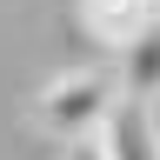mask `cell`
<instances>
[{
    "mask_svg": "<svg viewBox=\"0 0 160 160\" xmlns=\"http://www.w3.org/2000/svg\"><path fill=\"white\" fill-rule=\"evenodd\" d=\"M120 80L113 73H100V67H67V73H53L47 87H40V127L47 133H60V140H93L100 127L113 120V107H120Z\"/></svg>",
    "mask_w": 160,
    "mask_h": 160,
    "instance_id": "cell-1",
    "label": "cell"
},
{
    "mask_svg": "<svg viewBox=\"0 0 160 160\" xmlns=\"http://www.w3.org/2000/svg\"><path fill=\"white\" fill-rule=\"evenodd\" d=\"M80 20H87L93 40H107V47L127 53L133 40H147L160 27V0H80Z\"/></svg>",
    "mask_w": 160,
    "mask_h": 160,
    "instance_id": "cell-2",
    "label": "cell"
},
{
    "mask_svg": "<svg viewBox=\"0 0 160 160\" xmlns=\"http://www.w3.org/2000/svg\"><path fill=\"white\" fill-rule=\"evenodd\" d=\"M100 140H107V160H160V113L140 100H120Z\"/></svg>",
    "mask_w": 160,
    "mask_h": 160,
    "instance_id": "cell-3",
    "label": "cell"
},
{
    "mask_svg": "<svg viewBox=\"0 0 160 160\" xmlns=\"http://www.w3.org/2000/svg\"><path fill=\"white\" fill-rule=\"evenodd\" d=\"M120 93L140 100V107H153V100H160V27L120 53Z\"/></svg>",
    "mask_w": 160,
    "mask_h": 160,
    "instance_id": "cell-4",
    "label": "cell"
},
{
    "mask_svg": "<svg viewBox=\"0 0 160 160\" xmlns=\"http://www.w3.org/2000/svg\"><path fill=\"white\" fill-rule=\"evenodd\" d=\"M60 160H107V140H67V153H60Z\"/></svg>",
    "mask_w": 160,
    "mask_h": 160,
    "instance_id": "cell-5",
    "label": "cell"
}]
</instances>
